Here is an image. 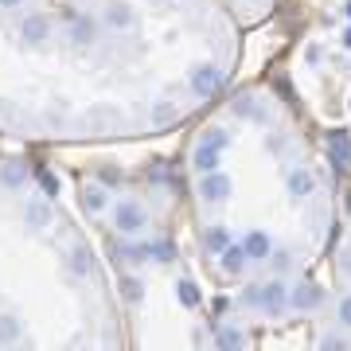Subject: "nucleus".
I'll return each instance as SVG.
<instances>
[{
	"instance_id": "obj_1",
	"label": "nucleus",
	"mask_w": 351,
	"mask_h": 351,
	"mask_svg": "<svg viewBox=\"0 0 351 351\" xmlns=\"http://www.w3.org/2000/svg\"><path fill=\"white\" fill-rule=\"evenodd\" d=\"M226 145H230V137H226L223 129H207L199 141H195V149H191V168L195 172H215L219 164H223V152Z\"/></svg>"
},
{
	"instance_id": "obj_2",
	"label": "nucleus",
	"mask_w": 351,
	"mask_h": 351,
	"mask_svg": "<svg viewBox=\"0 0 351 351\" xmlns=\"http://www.w3.org/2000/svg\"><path fill=\"white\" fill-rule=\"evenodd\" d=\"M188 86H191L195 98H215V94L223 90V71L215 63H195L191 75H188Z\"/></svg>"
},
{
	"instance_id": "obj_3",
	"label": "nucleus",
	"mask_w": 351,
	"mask_h": 351,
	"mask_svg": "<svg viewBox=\"0 0 351 351\" xmlns=\"http://www.w3.org/2000/svg\"><path fill=\"white\" fill-rule=\"evenodd\" d=\"M145 223H149V215H145V207H141L137 199H117L113 203V226H117L121 234H141Z\"/></svg>"
},
{
	"instance_id": "obj_4",
	"label": "nucleus",
	"mask_w": 351,
	"mask_h": 351,
	"mask_svg": "<svg viewBox=\"0 0 351 351\" xmlns=\"http://www.w3.org/2000/svg\"><path fill=\"white\" fill-rule=\"evenodd\" d=\"M230 191H234V184H230V176H226L223 168L199 176V199L203 203H226L230 199Z\"/></svg>"
},
{
	"instance_id": "obj_5",
	"label": "nucleus",
	"mask_w": 351,
	"mask_h": 351,
	"mask_svg": "<svg viewBox=\"0 0 351 351\" xmlns=\"http://www.w3.org/2000/svg\"><path fill=\"white\" fill-rule=\"evenodd\" d=\"M320 304H324V289L316 281H301V285L289 289V308L293 313H316Z\"/></svg>"
},
{
	"instance_id": "obj_6",
	"label": "nucleus",
	"mask_w": 351,
	"mask_h": 351,
	"mask_svg": "<svg viewBox=\"0 0 351 351\" xmlns=\"http://www.w3.org/2000/svg\"><path fill=\"white\" fill-rule=\"evenodd\" d=\"M258 308H265L269 316L285 313V308H289V285H285V281H269V285H258Z\"/></svg>"
},
{
	"instance_id": "obj_7",
	"label": "nucleus",
	"mask_w": 351,
	"mask_h": 351,
	"mask_svg": "<svg viewBox=\"0 0 351 351\" xmlns=\"http://www.w3.org/2000/svg\"><path fill=\"white\" fill-rule=\"evenodd\" d=\"M219 265H223V274L239 277V274H246V265H250V254H246V246H242V242H230V246L219 254Z\"/></svg>"
},
{
	"instance_id": "obj_8",
	"label": "nucleus",
	"mask_w": 351,
	"mask_h": 351,
	"mask_svg": "<svg viewBox=\"0 0 351 351\" xmlns=\"http://www.w3.org/2000/svg\"><path fill=\"white\" fill-rule=\"evenodd\" d=\"M316 191V176H313V168H289V195L293 199H308Z\"/></svg>"
},
{
	"instance_id": "obj_9",
	"label": "nucleus",
	"mask_w": 351,
	"mask_h": 351,
	"mask_svg": "<svg viewBox=\"0 0 351 351\" xmlns=\"http://www.w3.org/2000/svg\"><path fill=\"white\" fill-rule=\"evenodd\" d=\"M215 351H246V332L239 324H219L215 328Z\"/></svg>"
},
{
	"instance_id": "obj_10",
	"label": "nucleus",
	"mask_w": 351,
	"mask_h": 351,
	"mask_svg": "<svg viewBox=\"0 0 351 351\" xmlns=\"http://www.w3.org/2000/svg\"><path fill=\"white\" fill-rule=\"evenodd\" d=\"M328 156L336 160V168H351V133L343 129L328 133Z\"/></svg>"
},
{
	"instance_id": "obj_11",
	"label": "nucleus",
	"mask_w": 351,
	"mask_h": 351,
	"mask_svg": "<svg viewBox=\"0 0 351 351\" xmlns=\"http://www.w3.org/2000/svg\"><path fill=\"white\" fill-rule=\"evenodd\" d=\"M246 254H250V262H265V258H274V242L265 230H246V239H242Z\"/></svg>"
},
{
	"instance_id": "obj_12",
	"label": "nucleus",
	"mask_w": 351,
	"mask_h": 351,
	"mask_svg": "<svg viewBox=\"0 0 351 351\" xmlns=\"http://www.w3.org/2000/svg\"><path fill=\"white\" fill-rule=\"evenodd\" d=\"M78 203H82V211H86V215H101L106 207H110V195H106V188H101V184H86Z\"/></svg>"
},
{
	"instance_id": "obj_13",
	"label": "nucleus",
	"mask_w": 351,
	"mask_h": 351,
	"mask_svg": "<svg viewBox=\"0 0 351 351\" xmlns=\"http://www.w3.org/2000/svg\"><path fill=\"white\" fill-rule=\"evenodd\" d=\"M133 20H137V16H133V8H129V4H121V0H113L110 8H106V24H110L113 32H129V27H133Z\"/></svg>"
},
{
	"instance_id": "obj_14",
	"label": "nucleus",
	"mask_w": 351,
	"mask_h": 351,
	"mask_svg": "<svg viewBox=\"0 0 351 351\" xmlns=\"http://www.w3.org/2000/svg\"><path fill=\"white\" fill-rule=\"evenodd\" d=\"M203 246L219 258V254L230 246V230H226V226H207V230H203Z\"/></svg>"
},
{
	"instance_id": "obj_15",
	"label": "nucleus",
	"mask_w": 351,
	"mask_h": 351,
	"mask_svg": "<svg viewBox=\"0 0 351 351\" xmlns=\"http://www.w3.org/2000/svg\"><path fill=\"white\" fill-rule=\"evenodd\" d=\"M0 184H4V188H24L27 184V168L20 160L4 164V168H0Z\"/></svg>"
},
{
	"instance_id": "obj_16",
	"label": "nucleus",
	"mask_w": 351,
	"mask_h": 351,
	"mask_svg": "<svg viewBox=\"0 0 351 351\" xmlns=\"http://www.w3.org/2000/svg\"><path fill=\"white\" fill-rule=\"evenodd\" d=\"M24 219H27V226L32 230H43V226L51 223V207L43 199H36V203H27V211H24Z\"/></svg>"
},
{
	"instance_id": "obj_17",
	"label": "nucleus",
	"mask_w": 351,
	"mask_h": 351,
	"mask_svg": "<svg viewBox=\"0 0 351 351\" xmlns=\"http://www.w3.org/2000/svg\"><path fill=\"white\" fill-rule=\"evenodd\" d=\"M176 301L184 304V308H199V285L195 281H176Z\"/></svg>"
},
{
	"instance_id": "obj_18",
	"label": "nucleus",
	"mask_w": 351,
	"mask_h": 351,
	"mask_svg": "<svg viewBox=\"0 0 351 351\" xmlns=\"http://www.w3.org/2000/svg\"><path fill=\"white\" fill-rule=\"evenodd\" d=\"M20 32H24L27 43H43V39H47V20H43V16H27Z\"/></svg>"
},
{
	"instance_id": "obj_19",
	"label": "nucleus",
	"mask_w": 351,
	"mask_h": 351,
	"mask_svg": "<svg viewBox=\"0 0 351 351\" xmlns=\"http://www.w3.org/2000/svg\"><path fill=\"white\" fill-rule=\"evenodd\" d=\"M20 339V320L16 316H0V343H12Z\"/></svg>"
},
{
	"instance_id": "obj_20",
	"label": "nucleus",
	"mask_w": 351,
	"mask_h": 351,
	"mask_svg": "<svg viewBox=\"0 0 351 351\" xmlns=\"http://www.w3.org/2000/svg\"><path fill=\"white\" fill-rule=\"evenodd\" d=\"M121 293H125L129 304H141V297H145V285H141L137 277H125V281H121Z\"/></svg>"
},
{
	"instance_id": "obj_21",
	"label": "nucleus",
	"mask_w": 351,
	"mask_h": 351,
	"mask_svg": "<svg viewBox=\"0 0 351 351\" xmlns=\"http://www.w3.org/2000/svg\"><path fill=\"white\" fill-rule=\"evenodd\" d=\"M71 269H75L78 277L90 274V254L86 250H75V254H71Z\"/></svg>"
},
{
	"instance_id": "obj_22",
	"label": "nucleus",
	"mask_w": 351,
	"mask_h": 351,
	"mask_svg": "<svg viewBox=\"0 0 351 351\" xmlns=\"http://www.w3.org/2000/svg\"><path fill=\"white\" fill-rule=\"evenodd\" d=\"M320 351H348V343L339 339V332H328V336L320 339Z\"/></svg>"
},
{
	"instance_id": "obj_23",
	"label": "nucleus",
	"mask_w": 351,
	"mask_h": 351,
	"mask_svg": "<svg viewBox=\"0 0 351 351\" xmlns=\"http://www.w3.org/2000/svg\"><path fill=\"white\" fill-rule=\"evenodd\" d=\"M94 39V27H90V20H75V43H90Z\"/></svg>"
},
{
	"instance_id": "obj_24",
	"label": "nucleus",
	"mask_w": 351,
	"mask_h": 351,
	"mask_svg": "<svg viewBox=\"0 0 351 351\" xmlns=\"http://www.w3.org/2000/svg\"><path fill=\"white\" fill-rule=\"evenodd\" d=\"M234 113H239V117H258V110H254V98H234Z\"/></svg>"
},
{
	"instance_id": "obj_25",
	"label": "nucleus",
	"mask_w": 351,
	"mask_h": 351,
	"mask_svg": "<svg viewBox=\"0 0 351 351\" xmlns=\"http://www.w3.org/2000/svg\"><path fill=\"white\" fill-rule=\"evenodd\" d=\"M39 184H43V191H47V195H59V180H55L51 172H43V168H39Z\"/></svg>"
},
{
	"instance_id": "obj_26",
	"label": "nucleus",
	"mask_w": 351,
	"mask_h": 351,
	"mask_svg": "<svg viewBox=\"0 0 351 351\" xmlns=\"http://www.w3.org/2000/svg\"><path fill=\"white\" fill-rule=\"evenodd\" d=\"M339 324L351 328V293L348 297H339Z\"/></svg>"
},
{
	"instance_id": "obj_27",
	"label": "nucleus",
	"mask_w": 351,
	"mask_h": 351,
	"mask_svg": "<svg viewBox=\"0 0 351 351\" xmlns=\"http://www.w3.org/2000/svg\"><path fill=\"white\" fill-rule=\"evenodd\" d=\"M339 274L351 277V246H348V250H339Z\"/></svg>"
},
{
	"instance_id": "obj_28",
	"label": "nucleus",
	"mask_w": 351,
	"mask_h": 351,
	"mask_svg": "<svg viewBox=\"0 0 351 351\" xmlns=\"http://www.w3.org/2000/svg\"><path fill=\"white\" fill-rule=\"evenodd\" d=\"M339 12H343V20L351 24V0H343V8H339Z\"/></svg>"
},
{
	"instance_id": "obj_29",
	"label": "nucleus",
	"mask_w": 351,
	"mask_h": 351,
	"mask_svg": "<svg viewBox=\"0 0 351 351\" xmlns=\"http://www.w3.org/2000/svg\"><path fill=\"white\" fill-rule=\"evenodd\" d=\"M343 47L351 51V27H348V32H343Z\"/></svg>"
},
{
	"instance_id": "obj_30",
	"label": "nucleus",
	"mask_w": 351,
	"mask_h": 351,
	"mask_svg": "<svg viewBox=\"0 0 351 351\" xmlns=\"http://www.w3.org/2000/svg\"><path fill=\"white\" fill-rule=\"evenodd\" d=\"M0 4H4V8H16V4H20V0H0Z\"/></svg>"
}]
</instances>
